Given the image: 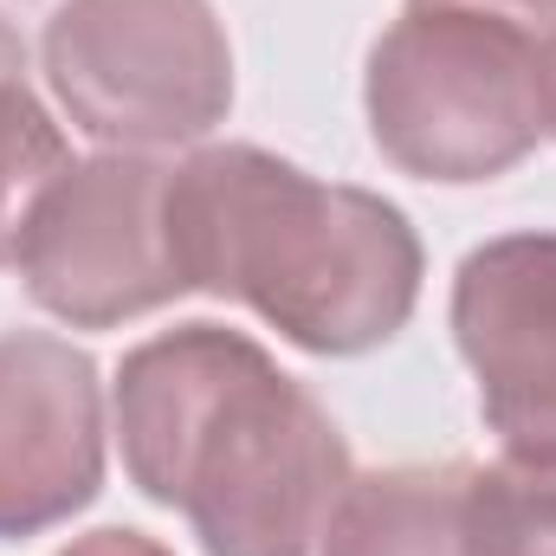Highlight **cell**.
I'll list each match as a JSON object with an SVG mask.
<instances>
[{
  "label": "cell",
  "instance_id": "cell-1",
  "mask_svg": "<svg viewBox=\"0 0 556 556\" xmlns=\"http://www.w3.org/2000/svg\"><path fill=\"white\" fill-rule=\"evenodd\" d=\"M117 440L142 498L181 511L207 556H311L350 479L324 402L220 324H181L124 356Z\"/></svg>",
  "mask_w": 556,
  "mask_h": 556
},
{
  "label": "cell",
  "instance_id": "cell-2",
  "mask_svg": "<svg viewBox=\"0 0 556 556\" xmlns=\"http://www.w3.org/2000/svg\"><path fill=\"white\" fill-rule=\"evenodd\" d=\"M168 233L188 291L253 304L311 356H363L420 304V240L395 201L253 142L194 149L168 175Z\"/></svg>",
  "mask_w": 556,
  "mask_h": 556
},
{
  "label": "cell",
  "instance_id": "cell-3",
  "mask_svg": "<svg viewBox=\"0 0 556 556\" xmlns=\"http://www.w3.org/2000/svg\"><path fill=\"white\" fill-rule=\"evenodd\" d=\"M376 149L420 181H492L544 137L538 39L518 20L408 7L363 78Z\"/></svg>",
  "mask_w": 556,
  "mask_h": 556
},
{
  "label": "cell",
  "instance_id": "cell-4",
  "mask_svg": "<svg viewBox=\"0 0 556 556\" xmlns=\"http://www.w3.org/2000/svg\"><path fill=\"white\" fill-rule=\"evenodd\" d=\"M39 52L65 117L117 149L201 142L233 104L214 0H65Z\"/></svg>",
  "mask_w": 556,
  "mask_h": 556
},
{
  "label": "cell",
  "instance_id": "cell-5",
  "mask_svg": "<svg viewBox=\"0 0 556 556\" xmlns=\"http://www.w3.org/2000/svg\"><path fill=\"white\" fill-rule=\"evenodd\" d=\"M168 175L175 168L142 149H111L52 175L13 247L26 298L72 330H111L181 298L188 278L168 233Z\"/></svg>",
  "mask_w": 556,
  "mask_h": 556
},
{
  "label": "cell",
  "instance_id": "cell-6",
  "mask_svg": "<svg viewBox=\"0 0 556 556\" xmlns=\"http://www.w3.org/2000/svg\"><path fill=\"white\" fill-rule=\"evenodd\" d=\"M104 485L98 363L52 330L0 337V538L85 511Z\"/></svg>",
  "mask_w": 556,
  "mask_h": 556
},
{
  "label": "cell",
  "instance_id": "cell-7",
  "mask_svg": "<svg viewBox=\"0 0 556 556\" xmlns=\"http://www.w3.org/2000/svg\"><path fill=\"white\" fill-rule=\"evenodd\" d=\"M453 337L511 453H556V233H505L453 278Z\"/></svg>",
  "mask_w": 556,
  "mask_h": 556
},
{
  "label": "cell",
  "instance_id": "cell-8",
  "mask_svg": "<svg viewBox=\"0 0 556 556\" xmlns=\"http://www.w3.org/2000/svg\"><path fill=\"white\" fill-rule=\"evenodd\" d=\"M466 479L459 459L350 472L317 544L324 556H466Z\"/></svg>",
  "mask_w": 556,
  "mask_h": 556
},
{
  "label": "cell",
  "instance_id": "cell-9",
  "mask_svg": "<svg viewBox=\"0 0 556 556\" xmlns=\"http://www.w3.org/2000/svg\"><path fill=\"white\" fill-rule=\"evenodd\" d=\"M466 556H556V453H505L466 479Z\"/></svg>",
  "mask_w": 556,
  "mask_h": 556
},
{
  "label": "cell",
  "instance_id": "cell-10",
  "mask_svg": "<svg viewBox=\"0 0 556 556\" xmlns=\"http://www.w3.org/2000/svg\"><path fill=\"white\" fill-rule=\"evenodd\" d=\"M65 168H72L65 130L46 117L33 85L26 78H0V266H13V247H20V227H26L33 201Z\"/></svg>",
  "mask_w": 556,
  "mask_h": 556
},
{
  "label": "cell",
  "instance_id": "cell-11",
  "mask_svg": "<svg viewBox=\"0 0 556 556\" xmlns=\"http://www.w3.org/2000/svg\"><path fill=\"white\" fill-rule=\"evenodd\" d=\"M59 556H175L168 544H155V538H142V531H124V525H111V531H91V538H72Z\"/></svg>",
  "mask_w": 556,
  "mask_h": 556
},
{
  "label": "cell",
  "instance_id": "cell-12",
  "mask_svg": "<svg viewBox=\"0 0 556 556\" xmlns=\"http://www.w3.org/2000/svg\"><path fill=\"white\" fill-rule=\"evenodd\" d=\"M408 7H466V13H498L518 26H551L556 0H408Z\"/></svg>",
  "mask_w": 556,
  "mask_h": 556
},
{
  "label": "cell",
  "instance_id": "cell-13",
  "mask_svg": "<svg viewBox=\"0 0 556 556\" xmlns=\"http://www.w3.org/2000/svg\"><path fill=\"white\" fill-rule=\"evenodd\" d=\"M538 72H544V137H556V20L538 46Z\"/></svg>",
  "mask_w": 556,
  "mask_h": 556
},
{
  "label": "cell",
  "instance_id": "cell-14",
  "mask_svg": "<svg viewBox=\"0 0 556 556\" xmlns=\"http://www.w3.org/2000/svg\"><path fill=\"white\" fill-rule=\"evenodd\" d=\"M0 78H26V39L7 13H0Z\"/></svg>",
  "mask_w": 556,
  "mask_h": 556
}]
</instances>
